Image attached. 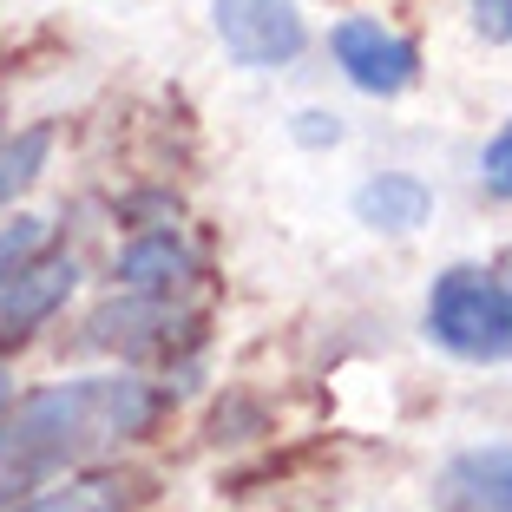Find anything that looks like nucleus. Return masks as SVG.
Segmentation results:
<instances>
[{
  "mask_svg": "<svg viewBox=\"0 0 512 512\" xmlns=\"http://www.w3.org/2000/svg\"><path fill=\"white\" fill-rule=\"evenodd\" d=\"M158 388L138 375H86L27 394L0 414V506L27 499L53 473H73L112 447H132L158 421Z\"/></svg>",
  "mask_w": 512,
  "mask_h": 512,
  "instance_id": "f257e3e1",
  "label": "nucleus"
},
{
  "mask_svg": "<svg viewBox=\"0 0 512 512\" xmlns=\"http://www.w3.org/2000/svg\"><path fill=\"white\" fill-rule=\"evenodd\" d=\"M427 335L460 362H512V283L453 263L427 289Z\"/></svg>",
  "mask_w": 512,
  "mask_h": 512,
  "instance_id": "f03ea898",
  "label": "nucleus"
},
{
  "mask_svg": "<svg viewBox=\"0 0 512 512\" xmlns=\"http://www.w3.org/2000/svg\"><path fill=\"white\" fill-rule=\"evenodd\" d=\"M211 20L237 66H289L309 46L296 0H211Z\"/></svg>",
  "mask_w": 512,
  "mask_h": 512,
  "instance_id": "7ed1b4c3",
  "label": "nucleus"
},
{
  "mask_svg": "<svg viewBox=\"0 0 512 512\" xmlns=\"http://www.w3.org/2000/svg\"><path fill=\"white\" fill-rule=\"evenodd\" d=\"M329 53H335V66L348 73V86L375 92V99H394V92H407L414 79H421V46L401 40V33H388L381 20H368V14L342 20V27L329 33Z\"/></svg>",
  "mask_w": 512,
  "mask_h": 512,
  "instance_id": "20e7f679",
  "label": "nucleus"
},
{
  "mask_svg": "<svg viewBox=\"0 0 512 512\" xmlns=\"http://www.w3.org/2000/svg\"><path fill=\"white\" fill-rule=\"evenodd\" d=\"M92 348H125V355H178L184 342H197V316L178 296H132L106 302L86 329Z\"/></svg>",
  "mask_w": 512,
  "mask_h": 512,
  "instance_id": "39448f33",
  "label": "nucleus"
},
{
  "mask_svg": "<svg viewBox=\"0 0 512 512\" xmlns=\"http://www.w3.org/2000/svg\"><path fill=\"white\" fill-rule=\"evenodd\" d=\"M79 289V263L66 250H53V256H27L7 283H0V348H14V342H27L40 322H53L66 309V296Z\"/></svg>",
  "mask_w": 512,
  "mask_h": 512,
  "instance_id": "423d86ee",
  "label": "nucleus"
},
{
  "mask_svg": "<svg viewBox=\"0 0 512 512\" xmlns=\"http://www.w3.org/2000/svg\"><path fill=\"white\" fill-rule=\"evenodd\" d=\"M434 512H512V447H467L434 480Z\"/></svg>",
  "mask_w": 512,
  "mask_h": 512,
  "instance_id": "0eeeda50",
  "label": "nucleus"
},
{
  "mask_svg": "<svg viewBox=\"0 0 512 512\" xmlns=\"http://www.w3.org/2000/svg\"><path fill=\"white\" fill-rule=\"evenodd\" d=\"M119 289H132V296H184V289L197 283V256L184 250L171 230H151V237L125 243L119 250Z\"/></svg>",
  "mask_w": 512,
  "mask_h": 512,
  "instance_id": "6e6552de",
  "label": "nucleus"
},
{
  "mask_svg": "<svg viewBox=\"0 0 512 512\" xmlns=\"http://www.w3.org/2000/svg\"><path fill=\"white\" fill-rule=\"evenodd\" d=\"M151 486L138 473H73L66 486H46V493H27L0 512H138Z\"/></svg>",
  "mask_w": 512,
  "mask_h": 512,
  "instance_id": "1a4fd4ad",
  "label": "nucleus"
},
{
  "mask_svg": "<svg viewBox=\"0 0 512 512\" xmlns=\"http://www.w3.org/2000/svg\"><path fill=\"white\" fill-rule=\"evenodd\" d=\"M355 217H362V224H375V230L407 237V230H421L427 217H434V191H427L421 178L381 171V178H368L362 191H355Z\"/></svg>",
  "mask_w": 512,
  "mask_h": 512,
  "instance_id": "9d476101",
  "label": "nucleus"
},
{
  "mask_svg": "<svg viewBox=\"0 0 512 512\" xmlns=\"http://www.w3.org/2000/svg\"><path fill=\"white\" fill-rule=\"evenodd\" d=\"M46 158H53V125H27V132H14L0 145V211H7L27 184H40Z\"/></svg>",
  "mask_w": 512,
  "mask_h": 512,
  "instance_id": "9b49d317",
  "label": "nucleus"
},
{
  "mask_svg": "<svg viewBox=\"0 0 512 512\" xmlns=\"http://www.w3.org/2000/svg\"><path fill=\"white\" fill-rule=\"evenodd\" d=\"M40 250H46V217H14V224H0V283Z\"/></svg>",
  "mask_w": 512,
  "mask_h": 512,
  "instance_id": "f8f14e48",
  "label": "nucleus"
},
{
  "mask_svg": "<svg viewBox=\"0 0 512 512\" xmlns=\"http://www.w3.org/2000/svg\"><path fill=\"white\" fill-rule=\"evenodd\" d=\"M480 178H486V191H493V197H512V125H499V132L486 138Z\"/></svg>",
  "mask_w": 512,
  "mask_h": 512,
  "instance_id": "ddd939ff",
  "label": "nucleus"
},
{
  "mask_svg": "<svg viewBox=\"0 0 512 512\" xmlns=\"http://www.w3.org/2000/svg\"><path fill=\"white\" fill-rule=\"evenodd\" d=\"M473 27L486 40H512V0H473Z\"/></svg>",
  "mask_w": 512,
  "mask_h": 512,
  "instance_id": "4468645a",
  "label": "nucleus"
},
{
  "mask_svg": "<svg viewBox=\"0 0 512 512\" xmlns=\"http://www.w3.org/2000/svg\"><path fill=\"white\" fill-rule=\"evenodd\" d=\"M289 132H296L302 145H335V138H342V125H335L329 112H302V119L289 125Z\"/></svg>",
  "mask_w": 512,
  "mask_h": 512,
  "instance_id": "2eb2a0df",
  "label": "nucleus"
}]
</instances>
